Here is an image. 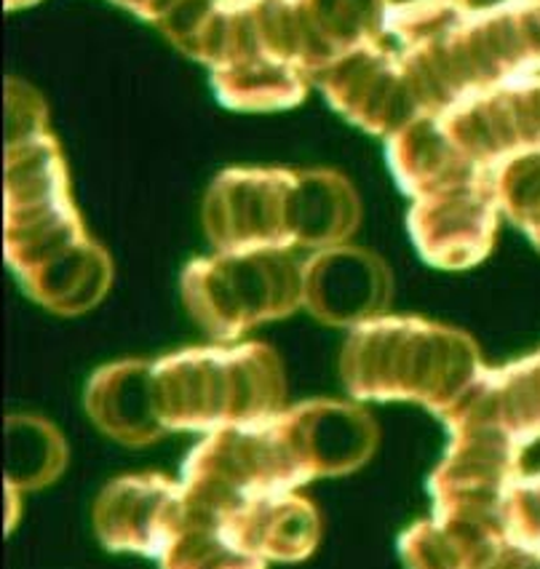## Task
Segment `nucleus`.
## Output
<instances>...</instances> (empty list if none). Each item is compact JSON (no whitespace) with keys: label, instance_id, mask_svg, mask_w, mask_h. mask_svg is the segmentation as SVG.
<instances>
[{"label":"nucleus","instance_id":"nucleus-1","mask_svg":"<svg viewBox=\"0 0 540 569\" xmlns=\"http://www.w3.org/2000/svg\"><path fill=\"white\" fill-rule=\"evenodd\" d=\"M378 439V422L356 403L306 401L207 433L182 462V487L190 502L222 519L243 500L359 471Z\"/></svg>","mask_w":540,"mask_h":569},{"label":"nucleus","instance_id":"nucleus-2","mask_svg":"<svg viewBox=\"0 0 540 569\" xmlns=\"http://www.w3.org/2000/svg\"><path fill=\"white\" fill-rule=\"evenodd\" d=\"M388 30L404 43L399 62L420 118L540 72V0H410L391 6Z\"/></svg>","mask_w":540,"mask_h":569},{"label":"nucleus","instance_id":"nucleus-3","mask_svg":"<svg viewBox=\"0 0 540 569\" xmlns=\"http://www.w3.org/2000/svg\"><path fill=\"white\" fill-rule=\"evenodd\" d=\"M6 260L24 292L59 316L86 313L108 295L113 264L83 233L49 129L9 139Z\"/></svg>","mask_w":540,"mask_h":569},{"label":"nucleus","instance_id":"nucleus-4","mask_svg":"<svg viewBox=\"0 0 540 569\" xmlns=\"http://www.w3.org/2000/svg\"><path fill=\"white\" fill-rule=\"evenodd\" d=\"M359 224V198L338 171H222L203 201L220 251L340 247Z\"/></svg>","mask_w":540,"mask_h":569},{"label":"nucleus","instance_id":"nucleus-5","mask_svg":"<svg viewBox=\"0 0 540 569\" xmlns=\"http://www.w3.org/2000/svg\"><path fill=\"white\" fill-rule=\"evenodd\" d=\"M484 372L477 342L460 329L410 316L356 327L340 356L348 393L361 401H414L444 417Z\"/></svg>","mask_w":540,"mask_h":569},{"label":"nucleus","instance_id":"nucleus-6","mask_svg":"<svg viewBox=\"0 0 540 569\" xmlns=\"http://www.w3.org/2000/svg\"><path fill=\"white\" fill-rule=\"evenodd\" d=\"M150 403L163 433H214L279 415L287 399L281 359L266 342L190 348L150 361Z\"/></svg>","mask_w":540,"mask_h":569},{"label":"nucleus","instance_id":"nucleus-7","mask_svg":"<svg viewBox=\"0 0 540 569\" xmlns=\"http://www.w3.org/2000/svg\"><path fill=\"white\" fill-rule=\"evenodd\" d=\"M182 302L209 337L233 342L302 306V264L281 249L220 251L188 264Z\"/></svg>","mask_w":540,"mask_h":569},{"label":"nucleus","instance_id":"nucleus-8","mask_svg":"<svg viewBox=\"0 0 540 569\" xmlns=\"http://www.w3.org/2000/svg\"><path fill=\"white\" fill-rule=\"evenodd\" d=\"M492 174H473L414 198L410 233L428 264L463 270L490 254L498 228Z\"/></svg>","mask_w":540,"mask_h":569},{"label":"nucleus","instance_id":"nucleus-9","mask_svg":"<svg viewBox=\"0 0 540 569\" xmlns=\"http://www.w3.org/2000/svg\"><path fill=\"white\" fill-rule=\"evenodd\" d=\"M522 476V449L487 431H450V447L428 479L433 516L503 521L500 502Z\"/></svg>","mask_w":540,"mask_h":569},{"label":"nucleus","instance_id":"nucleus-10","mask_svg":"<svg viewBox=\"0 0 540 569\" xmlns=\"http://www.w3.org/2000/svg\"><path fill=\"white\" fill-rule=\"evenodd\" d=\"M186 487L161 473L110 481L94 502L97 538L108 551L161 559L188 519Z\"/></svg>","mask_w":540,"mask_h":569},{"label":"nucleus","instance_id":"nucleus-11","mask_svg":"<svg viewBox=\"0 0 540 569\" xmlns=\"http://www.w3.org/2000/svg\"><path fill=\"white\" fill-rule=\"evenodd\" d=\"M393 297V276L367 249H321L302 264V306L329 327H361L383 319Z\"/></svg>","mask_w":540,"mask_h":569},{"label":"nucleus","instance_id":"nucleus-12","mask_svg":"<svg viewBox=\"0 0 540 569\" xmlns=\"http://www.w3.org/2000/svg\"><path fill=\"white\" fill-rule=\"evenodd\" d=\"M441 420L447 431H487L530 447L540 439V350L503 369H484Z\"/></svg>","mask_w":540,"mask_h":569},{"label":"nucleus","instance_id":"nucleus-13","mask_svg":"<svg viewBox=\"0 0 540 569\" xmlns=\"http://www.w3.org/2000/svg\"><path fill=\"white\" fill-rule=\"evenodd\" d=\"M222 532L241 551L266 561H302L321 540V513L294 492L243 500L222 516Z\"/></svg>","mask_w":540,"mask_h":569},{"label":"nucleus","instance_id":"nucleus-14","mask_svg":"<svg viewBox=\"0 0 540 569\" xmlns=\"http://www.w3.org/2000/svg\"><path fill=\"white\" fill-rule=\"evenodd\" d=\"M388 11V0H294L302 54L313 81L353 51L380 43Z\"/></svg>","mask_w":540,"mask_h":569},{"label":"nucleus","instance_id":"nucleus-15","mask_svg":"<svg viewBox=\"0 0 540 569\" xmlns=\"http://www.w3.org/2000/svg\"><path fill=\"white\" fill-rule=\"evenodd\" d=\"M150 361H118L102 367L86 386V412L104 436L144 447L167 436L150 403Z\"/></svg>","mask_w":540,"mask_h":569},{"label":"nucleus","instance_id":"nucleus-16","mask_svg":"<svg viewBox=\"0 0 540 569\" xmlns=\"http://www.w3.org/2000/svg\"><path fill=\"white\" fill-rule=\"evenodd\" d=\"M506 535L503 521L431 516L414 521L399 538V556L407 569H471L482 548Z\"/></svg>","mask_w":540,"mask_h":569},{"label":"nucleus","instance_id":"nucleus-17","mask_svg":"<svg viewBox=\"0 0 540 569\" xmlns=\"http://www.w3.org/2000/svg\"><path fill=\"white\" fill-rule=\"evenodd\" d=\"M68 466V445L62 433L41 417L6 420V487L41 489L59 479Z\"/></svg>","mask_w":540,"mask_h":569},{"label":"nucleus","instance_id":"nucleus-18","mask_svg":"<svg viewBox=\"0 0 540 569\" xmlns=\"http://www.w3.org/2000/svg\"><path fill=\"white\" fill-rule=\"evenodd\" d=\"M158 565L161 569H266L268 561L233 546L222 532L220 516L190 502L186 525L161 553Z\"/></svg>","mask_w":540,"mask_h":569},{"label":"nucleus","instance_id":"nucleus-19","mask_svg":"<svg viewBox=\"0 0 540 569\" xmlns=\"http://www.w3.org/2000/svg\"><path fill=\"white\" fill-rule=\"evenodd\" d=\"M500 211L540 249V150L519 153L492 169Z\"/></svg>","mask_w":540,"mask_h":569},{"label":"nucleus","instance_id":"nucleus-20","mask_svg":"<svg viewBox=\"0 0 540 569\" xmlns=\"http://www.w3.org/2000/svg\"><path fill=\"white\" fill-rule=\"evenodd\" d=\"M503 529L513 542L540 551V473H522L500 502Z\"/></svg>","mask_w":540,"mask_h":569},{"label":"nucleus","instance_id":"nucleus-21","mask_svg":"<svg viewBox=\"0 0 540 569\" xmlns=\"http://www.w3.org/2000/svg\"><path fill=\"white\" fill-rule=\"evenodd\" d=\"M471 569H540V551L498 535L482 548Z\"/></svg>","mask_w":540,"mask_h":569},{"label":"nucleus","instance_id":"nucleus-22","mask_svg":"<svg viewBox=\"0 0 540 569\" xmlns=\"http://www.w3.org/2000/svg\"><path fill=\"white\" fill-rule=\"evenodd\" d=\"M222 3H226L228 9H236V6H243V3H247V0H222Z\"/></svg>","mask_w":540,"mask_h":569}]
</instances>
